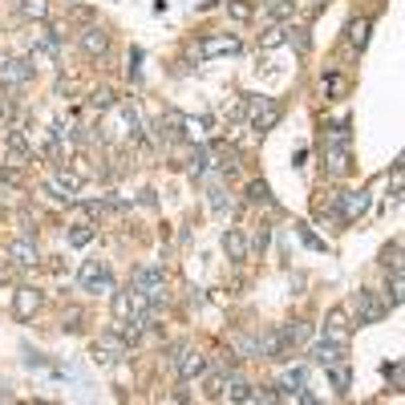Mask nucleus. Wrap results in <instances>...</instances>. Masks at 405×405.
<instances>
[{
    "label": "nucleus",
    "mask_w": 405,
    "mask_h": 405,
    "mask_svg": "<svg viewBox=\"0 0 405 405\" xmlns=\"http://www.w3.org/2000/svg\"><path fill=\"white\" fill-rule=\"evenodd\" d=\"M381 263L385 267H402V243H389L381 251Z\"/></svg>",
    "instance_id": "35"
},
{
    "label": "nucleus",
    "mask_w": 405,
    "mask_h": 405,
    "mask_svg": "<svg viewBox=\"0 0 405 405\" xmlns=\"http://www.w3.org/2000/svg\"><path fill=\"white\" fill-rule=\"evenodd\" d=\"M276 45H284V28H280V24H272L260 37V49H276Z\"/></svg>",
    "instance_id": "33"
},
{
    "label": "nucleus",
    "mask_w": 405,
    "mask_h": 405,
    "mask_svg": "<svg viewBox=\"0 0 405 405\" xmlns=\"http://www.w3.org/2000/svg\"><path fill=\"white\" fill-rule=\"evenodd\" d=\"M61 329H65V333H77V329H81V312L69 308L65 316H61Z\"/></svg>",
    "instance_id": "38"
},
{
    "label": "nucleus",
    "mask_w": 405,
    "mask_h": 405,
    "mask_svg": "<svg viewBox=\"0 0 405 405\" xmlns=\"http://www.w3.org/2000/svg\"><path fill=\"white\" fill-rule=\"evenodd\" d=\"M369 28H373V17H357V21H349V45H353V49H365V41H369Z\"/></svg>",
    "instance_id": "22"
},
{
    "label": "nucleus",
    "mask_w": 405,
    "mask_h": 405,
    "mask_svg": "<svg viewBox=\"0 0 405 405\" xmlns=\"http://www.w3.org/2000/svg\"><path fill=\"white\" fill-rule=\"evenodd\" d=\"M94 361H101V365H110V361H118V357H126V336L122 333H101L94 340Z\"/></svg>",
    "instance_id": "7"
},
{
    "label": "nucleus",
    "mask_w": 405,
    "mask_h": 405,
    "mask_svg": "<svg viewBox=\"0 0 405 405\" xmlns=\"http://www.w3.org/2000/svg\"><path fill=\"white\" fill-rule=\"evenodd\" d=\"M329 377H333V389H336V393H349L353 373H349V365H345V361H340V365H329Z\"/></svg>",
    "instance_id": "26"
},
{
    "label": "nucleus",
    "mask_w": 405,
    "mask_h": 405,
    "mask_svg": "<svg viewBox=\"0 0 405 405\" xmlns=\"http://www.w3.org/2000/svg\"><path fill=\"white\" fill-rule=\"evenodd\" d=\"M163 284H167V272H163V263H142V267H134V288L142 292L150 304H158L167 292H163Z\"/></svg>",
    "instance_id": "2"
},
{
    "label": "nucleus",
    "mask_w": 405,
    "mask_h": 405,
    "mask_svg": "<svg viewBox=\"0 0 405 405\" xmlns=\"http://www.w3.org/2000/svg\"><path fill=\"white\" fill-rule=\"evenodd\" d=\"M227 397H231V402H251V385L243 381L239 373H231V381H227Z\"/></svg>",
    "instance_id": "27"
},
{
    "label": "nucleus",
    "mask_w": 405,
    "mask_h": 405,
    "mask_svg": "<svg viewBox=\"0 0 405 405\" xmlns=\"http://www.w3.org/2000/svg\"><path fill=\"white\" fill-rule=\"evenodd\" d=\"M8 150H13V158H17V163H28V158H33V146H28V138H24L21 126H13V130H8Z\"/></svg>",
    "instance_id": "19"
},
{
    "label": "nucleus",
    "mask_w": 405,
    "mask_h": 405,
    "mask_svg": "<svg viewBox=\"0 0 405 405\" xmlns=\"http://www.w3.org/2000/svg\"><path fill=\"white\" fill-rule=\"evenodd\" d=\"M211 211L215 215H223V211H231V199H227V191H223V187H211Z\"/></svg>",
    "instance_id": "31"
},
{
    "label": "nucleus",
    "mask_w": 405,
    "mask_h": 405,
    "mask_svg": "<svg viewBox=\"0 0 405 405\" xmlns=\"http://www.w3.org/2000/svg\"><path fill=\"white\" fill-rule=\"evenodd\" d=\"M24 365H28V369H45L49 361L41 357V353H24Z\"/></svg>",
    "instance_id": "40"
},
{
    "label": "nucleus",
    "mask_w": 405,
    "mask_h": 405,
    "mask_svg": "<svg viewBox=\"0 0 405 405\" xmlns=\"http://www.w3.org/2000/svg\"><path fill=\"white\" fill-rule=\"evenodd\" d=\"M369 211V191H340L336 195V215H340V223H353L361 215Z\"/></svg>",
    "instance_id": "5"
},
{
    "label": "nucleus",
    "mask_w": 405,
    "mask_h": 405,
    "mask_svg": "<svg viewBox=\"0 0 405 405\" xmlns=\"http://www.w3.org/2000/svg\"><path fill=\"white\" fill-rule=\"evenodd\" d=\"M174 353H179V357H174V369H179V377H183V381H191V377H203V373H207V357H203L199 349L179 345Z\"/></svg>",
    "instance_id": "6"
},
{
    "label": "nucleus",
    "mask_w": 405,
    "mask_h": 405,
    "mask_svg": "<svg viewBox=\"0 0 405 405\" xmlns=\"http://www.w3.org/2000/svg\"><path fill=\"white\" fill-rule=\"evenodd\" d=\"M0 81H4V85H24V81H33V65H28L24 57L4 61V65H0Z\"/></svg>",
    "instance_id": "15"
},
{
    "label": "nucleus",
    "mask_w": 405,
    "mask_h": 405,
    "mask_svg": "<svg viewBox=\"0 0 405 405\" xmlns=\"http://www.w3.org/2000/svg\"><path fill=\"white\" fill-rule=\"evenodd\" d=\"M122 122H126V138H130V142H142V114H138L134 101L122 106Z\"/></svg>",
    "instance_id": "18"
},
{
    "label": "nucleus",
    "mask_w": 405,
    "mask_h": 405,
    "mask_svg": "<svg viewBox=\"0 0 405 405\" xmlns=\"http://www.w3.org/2000/svg\"><path fill=\"white\" fill-rule=\"evenodd\" d=\"M267 17H272V21H288V17H296V0H272V4H267Z\"/></svg>",
    "instance_id": "29"
},
{
    "label": "nucleus",
    "mask_w": 405,
    "mask_h": 405,
    "mask_svg": "<svg viewBox=\"0 0 405 405\" xmlns=\"http://www.w3.org/2000/svg\"><path fill=\"white\" fill-rule=\"evenodd\" d=\"M207 397H223V377H211L207 381Z\"/></svg>",
    "instance_id": "42"
},
{
    "label": "nucleus",
    "mask_w": 405,
    "mask_h": 405,
    "mask_svg": "<svg viewBox=\"0 0 405 405\" xmlns=\"http://www.w3.org/2000/svg\"><path fill=\"white\" fill-rule=\"evenodd\" d=\"M247 203H260V207H276V199H272V187H267L263 179H251V183H247Z\"/></svg>",
    "instance_id": "24"
},
{
    "label": "nucleus",
    "mask_w": 405,
    "mask_h": 405,
    "mask_svg": "<svg viewBox=\"0 0 405 405\" xmlns=\"http://www.w3.org/2000/svg\"><path fill=\"white\" fill-rule=\"evenodd\" d=\"M183 134L191 142H203V118H183Z\"/></svg>",
    "instance_id": "34"
},
{
    "label": "nucleus",
    "mask_w": 405,
    "mask_h": 405,
    "mask_svg": "<svg viewBox=\"0 0 405 405\" xmlns=\"http://www.w3.org/2000/svg\"><path fill=\"white\" fill-rule=\"evenodd\" d=\"M207 163H211V146H207V142H195V150L187 154V170H191L195 179H203Z\"/></svg>",
    "instance_id": "21"
},
{
    "label": "nucleus",
    "mask_w": 405,
    "mask_h": 405,
    "mask_svg": "<svg viewBox=\"0 0 405 405\" xmlns=\"http://www.w3.org/2000/svg\"><path fill=\"white\" fill-rule=\"evenodd\" d=\"M41 300H45V296H41L37 288H17V296H13V312H17V320H28L33 312L41 308Z\"/></svg>",
    "instance_id": "13"
},
{
    "label": "nucleus",
    "mask_w": 405,
    "mask_h": 405,
    "mask_svg": "<svg viewBox=\"0 0 405 405\" xmlns=\"http://www.w3.org/2000/svg\"><path fill=\"white\" fill-rule=\"evenodd\" d=\"M223 251H227V260L243 263V260H247V251H251V247H247V239H243V235L235 231V227H231V231H223Z\"/></svg>",
    "instance_id": "17"
},
{
    "label": "nucleus",
    "mask_w": 405,
    "mask_h": 405,
    "mask_svg": "<svg viewBox=\"0 0 405 405\" xmlns=\"http://www.w3.org/2000/svg\"><path fill=\"white\" fill-rule=\"evenodd\" d=\"M227 13L235 21H251V4H243V0H227Z\"/></svg>",
    "instance_id": "36"
},
{
    "label": "nucleus",
    "mask_w": 405,
    "mask_h": 405,
    "mask_svg": "<svg viewBox=\"0 0 405 405\" xmlns=\"http://www.w3.org/2000/svg\"><path fill=\"white\" fill-rule=\"evenodd\" d=\"M77 284H81V292H114V276H110V267L101 260H85L81 263V272H77Z\"/></svg>",
    "instance_id": "4"
},
{
    "label": "nucleus",
    "mask_w": 405,
    "mask_h": 405,
    "mask_svg": "<svg viewBox=\"0 0 405 405\" xmlns=\"http://www.w3.org/2000/svg\"><path fill=\"white\" fill-rule=\"evenodd\" d=\"M345 349H349V345L316 340V345H312V361H316V365H324V369H329V365H340V361H345Z\"/></svg>",
    "instance_id": "14"
},
{
    "label": "nucleus",
    "mask_w": 405,
    "mask_h": 405,
    "mask_svg": "<svg viewBox=\"0 0 405 405\" xmlns=\"http://www.w3.org/2000/svg\"><path fill=\"white\" fill-rule=\"evenodd\" d=\"M324 85H329V94H340V90H345V77H336V73H329V81H324Z\"/></svg>",
    "instance_id": "43"
},
{
    "label": "nucleus",
    "mask_w": 405,
    "mask_h": 405,
    "mask_svg": "<svg viewBox=\"0 0 405 405\" xmlns=\"http://www.w3.org/2000/svg\"><path fill=\"white\" fill-rule=\"evenodd\" d=\"M353 308H357V324H377L389 312V300H381L373 288H357L353 292Z\"/></svg>",
    "instance_id": "3"
},
{
    "label": "nucleus",
    "mask_w": 405,
    "mask_h": 405,
    "mask_svg": "<svg viewBox=\"0 0 405 405\" xmlns=\"http://www.w3.org/2000/svg\"><path fill=\"white\" fill-rule=\"evenodd\" d=\"M300 239H304V243H308V247H316V251H324V239L316 235V231H312L308 223H300Z\"/></svg>",
    "instance_id": "37"
},
{
    "label": "nucleus",
    "mask_w": 405,
    "mask_h": 405,
    "mask_svg": "<svg viewBox=\"0 0 405 405\" xmlns=\"http://www.w3.org/2000/svg\"><path fill=\"white\" fill-rule=\"evenodd\" d=\"M324 340H336V345H349V312L333 308L324 316Z\"/></svg>",
    "instance_id": "11"
},
{
    "label": "nucleus",
    "mask_w": 405,
    "mask_h": 405,
    "mask_svg": "<svg viewBox=\"0 0 405 405\" xmlns=\"http://www.w3.org/2000/svg\"><path fill=\"white\" fill-rule=\"evenodd\" d=\"M211 158H215V167L223 170L227 179L239 170V150H235V146H211Z\"/></svg>",
    "instance_id": "16"
},
{
    "label": "nucleus",
    "mask_w": 405,
    "mask_h": 405,
    "mask_svg": "<svg viewBox=\"0 0 405 405\" xmlns=\"http://www.w3.org/2000/svg\"><path fill=\"white\" fill-rule=\"evenodd\" d=\"M8 260L17 263V267H33V263L41 260V256H37V243H33V235L13 239V243H8Z\"/></svg>",
    "instance_id": "10"
},
{
    "label": "nucleus",
    "mask_w": 405,
    "mask_h": 405,
    "mask_svg": "<svg viewBox=\"0 0 405 405\" xmlns=\"http://www.w3.org/2000/svg\"><path fill=\"white\" fill-rule=\"evenodd\" d=\"M21 13L28 21H49V0H21Z\"/></svg>",
    "instance_id": "28"
},
{
    "label": "nucleus",
    "mask_w": 405,
    "mask_h": 405,
    "mask_svg": "<svg viewBox=\"0 0 405 405\" xmlns=\"http://www.w3.org/2000/svg\"><path fill=\"white\" fill-rule=\"evenodd\" d=\"M329 146H349V138H353V130H349V118H336L333 126H329Z\"/></svg>",
    "instance_id": "25"
},
{
    "label": "nucleus",
    "mask_w": 405,
    "mask_h": 405,
    "mask_svg": "<svg viewBox=\"0 0 405 405\" xmlns=\"http://www.w3.org/2000/svg\"><path fill=\"white\" fill-rule=\"evenodd\" d=\"M94 235H97L94 227H90V223H81V227H73V231H69V243H73V247H85Z\"/></svg>",
    "instance_id": "32"
},
{
    "label": "nucleus",
    "mask_w": 405,
    "mask_h": 405,
    "mask_svg": "<svg viewBox=\"0 0 405 405\" xmlns=\"http://www.w3.org/2000/svg\"><path fill=\"white\" fill-rule=\"evenodd\" d=\"M110 106H114V94H110L106 85H101V90H94V94H90V110H97V114H101V110H110Z\"/></svg>",
    "instance_id": "30"
},
{
    "label": "nucleus",
    "mask_w": 405,
    "mask_h": 405,
    "mask_svg": "<svg viewBox=\"0 0 405 405\" xmlns=\"http://www.w3.org/2000/svg\"><path fill=\"white\" fill-rule=\"evenodd\" d=\"M195 53L203 57V61H211V57H223V53H239V37H227V33H219V37H203Z\"/></svg>",
    "instance_id": "8"
},
{
    "label": "nucleus",
    "mask_w": 405,
    "mask_h": 405,
    "mask_svg": "<svg viewBox=\"0 0 405 405\" xmlns=\"http://www.w3.org/2000/svg\"><path fill=\"white\" fill-rule=\"evenodd\" d=\"M0 280H8V263H0Z\"/></svg>",
    "instance_id": "44"
},
{
    "label": "nucleus",
    "mask_w": 405,
    "mask_h": 405,
    "mask_svg": "<svg viewBox=\"0 0 405 405\" xmlns=\"http://www.w3.org/2000/svg\"><path fill=\"white\" fill-rule=\"evenodd\" d=\"M243 106H247V118H251V130H276V122L284 118V110H280V101H272V97H243Z\"/></svg>",
    "instance_id": "1"
},
{
    "label": "nucleus",
    "mask_w": 405,
    "mask_h": 405,
    "mask_svg": "<svg viewBox=\"0 0 405 405\" xmlns=\"http://www.w3.org/2000/svg\"><path fill=\"white\" fill-rule=\"evenodd\" d=\"M349 167H353V163H349V146H329V174H333V179H345Z\"/></svg>",
    "instance_id": "20"
},
{
    "label": "nucleus",
    "mask_w": 405,
    "mask_h": 405,
    "mask_svg": "<svg viewBox=\"0 0 405 405\" xmlns=\"http://www.w3.org/2000/svg\"><path fill=\"white\" fill-rule=\"evenodd\" d=\"M284 45H292L296 53H308V49H312L308 28H300V24H288V28H284Z\"/></svg>",
    "instance_id": "23"
},
{
    "label": "nucleus",
    "mask_w": 405,
    "mask_h": 405,
    "mask_svg": "<svg viewBox=\"0 0 405 405\" xmlns=\"http://www.w3.org/2000/svg\"><path fill=\"white\" fill-rule=\"evenodd\" d=\"M385 377H389V381L402 389V365H385Z\"/></svg>",
    "instance_id": "41"
},
{
    "label": "nucleus",
    "mask_w": 405,
    "mask_h": 405,
    "mask_svg": "<svg viewBox=\"0 0 405 405\" xmlns=\"http://www.w3.org/2000/svg\"><path fill=\"white\" fill-rule=\"evenodd\" d=\"M267 243H272V231H267V227H263V223H260V231L251 235V243H247V247H256V251H263Z\"/></svg>",
    "instance_id": "39"
},
{
    "label": "nucleus",
    "mask_w": 405,
    "mask_h": 405,
    "mask_svg": "<svg viewBox=\"0 0 405 405\" xmlns=\"http://www.w3.org/2000/svg\"><path fill=\"white\" fill-rule=\"evenodd\" d=\"M77 41H81V49H85L90 57H106V53H110V33H106V28H97V24L81 28V37H77Z\"/></svg>",
    "instance_id": "9"
},
{
    "label": "nucleus",
    "mask_w": 405,
    "mask_h": 405,
    "mask_svg": "<svg viewBox=\"0 0 405 405\" xmlns=\"http://www.w3.org/2000/svg\"><path fill=\"white\" fill-rule=\"evenodd\" d=\"M276 336H280V345H284V349H296V345H304V340L312 336V324H308V320H288V324L276 329Z\"/></svg>",
    "instance_id": "12"
}]
</instances>
